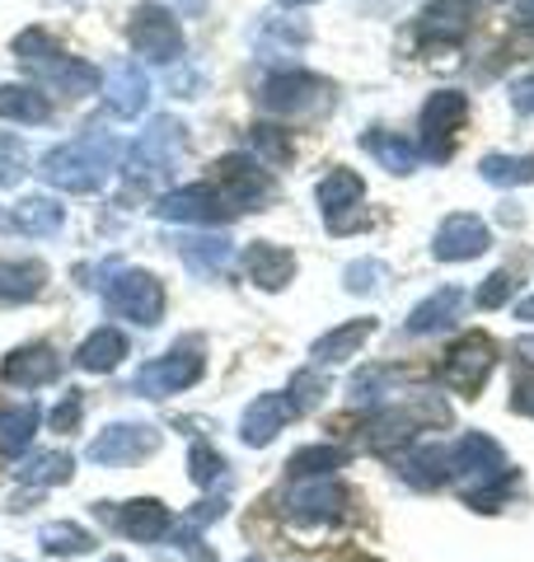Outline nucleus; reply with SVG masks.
Masks as SVG:
<instances>
[{
	"instance_id": "obj_1",
	"label": "nucleus",
	"mask_w": 534,
	"mask_h": 562,
	"mask_svg": "<svg viewBox=\"0 0 534 562\" xmlns=\"http://www.w3.org/2000/svg\"><path fill=\"white\" fill-rule=\"evenodd\" d=\"M122 140L113 132L103 127H85L76 140H62V146H52L43 155V183L47 188H62V192H76V198H85V192H99L103 183H109L113 165L122 160Z\"/></svg>"
},
{
	"instance_id": "obj_2",
	"label": "nucleus",
	"mask_w": 534,
	"mask_h": 562,
	"mask_svg": "<svg viewBox=\"0 0 534 562\" xmlns=\"http://www.w3.org/2000/svg\"><path fill=\"white\" fill-rule=\"evenodd\" d=\"M99 295L118 319L127 324H141V328H155L165 319V286L159 277L146 272V268H127V262H103L99 268Z\"/></svg>"
},
{
	"instance_id": "obj_3",
	"label": "nucleus",
	"mask_w": 534,
	"mask_h": 562,
	"mask_svg": "<svg viewBox=\"0 0 534 562\" xmlns=\"http://www.w3.org/2000/svg\"><path fill=\"white\" fill-rule=\"evenodd\" d=\"M183 150H188V127L178 117H155L146 132H141L127 150H122V160H127V179L136 188H146L155 179H165V173L183 160Z\"/></svg>"
},
{
	"instance_id": "obj_4",
	"label": "nucleus",
	"mask_w": 534,
	"mask_h": 562,
	"mask_svg": "<svg viewBox=\"0 0 534 562\" xmlns=\"http://www.w3.org/2000/svg\"><path fill=\"white\" fill-rule=\"evenodd\" d=\"M127 43L136 57L174 66L183 57V29H178V14L169 5H155V0H141L127 14Z\"/></svg>"
},
{
	"instance_id": "obj_5",
	"label": "nucleus",
	"mask_w": 534,
	"mask_h": 562,
	"mask_svg": "<svg viewBox=\"0 0 534 562\" xmlns=\"http://www.w3.org/2000/svg\"><path fill=\"white\" fill-rule=\"evenodd\" d=\"M258 103L267 113L296 117V113H319L329 109V80L310 76V70H281L258 90Z\"/></svg>"
},
{
	"instance_id": "obj_6",
	"label": "nucleus",
	"mask_w": 534,
	"mask_h": 562,
	"mask_svg": "<svg viewBox=\"0 0 534 562\" xmlns=\"http://www.w3.org/2000/svg\"><path fill=\"white\" fill-rule=\"evenodd\" d=\"M211 188L221 192L230 211H258L267 198H272L267 169L258 160H248V155H225V160H216V183Z\"/></svg>"
},
{
	"instance_id": "obj_7",
	"label": "nucleus",
	"mask_w": 534,
	"mask_h": 562,
	"mask_svg": "<svg viewBox=\"0 0 534 562\" xmlns=\"http://www.w3.org/2000/svg\"><path fill=\"white\" fill-rule=\"evenodd\" d=\"M155 216L159 221H174V225H225L235 211L225 206V198L211 183H188V188H174L155 202Z\"/></svg>"
},
{
	"instance_id": "obj_8",
	"label": "nucleus",
	"mask_w": 534,
	"mask_h": 562,
	"mask_svg": "<svg viewBox=\"0 0 534 562\" xmlns=\"http://www.w3.org/2000/svg\"><path fill=\"white\" fill-rule=\"evenodd\" d=\"M159 450V431L146 422H113L89 441V464H136Z\"/></svg>"
},
{
	"instance_id": "obj_9",
	"label": "nucleus",
	"mask_w": 534,
	"mask_h": 562,
	"mask_svg": "<svg viewBox=\"0 0 534 562\" xmlns=\"http://www.w3.org/2000/svg\"><path fill=\"white\" fill-rule=\"evenodd\" d=\"M465 117H469V94H459V90H436L422 103V146L432 160H445V155H450L455 132Z\"/></svg>"
},
{
	"instance_id": "obj_10",
	"label": "nucleus",
	"mask_w": 534,
	"mask_h": 562,
	"mask_svg": "<svg viewBox=\"0 0 534 562\" xmlns=\"http://www.w3.org/2000/svg\"><path fill=\"white\" fill-rule=\"evenodd\" d=\"M202 371H207V361L198 357V351H169V357L151 361L146 371H141V375L132 380V390H136L141 398L183 394V390H192V384L202 380Z\"/></svg>"
},
{
	"instance_id": "obj_11",
	"label": "nucleus",
	"mask_w": 534,
	"mask_h": 562,
	"mask_svg": "<svg viewBox=\"0 0 534 562\" xmlns=\"http://www.w3.org/2000/svg\"><path fill=\"white\" fill-rule=\"evenodd\" d=\"M492 366H497V347L483 338V333H469V338H459L450 351H445V380H450V390H459V394L483 390Z\"/></svg>"
},
{
	"instance_id": "obj_12",
	"label": "nucleus",
	"mask_w": 534,
	"mask_h": 562,
	"mask_svg": "<svg viewBox=\"0 0 534 562\" xmlns=\"http://www.w3.org/2000/svg\"><path fill=\"white\" fill-rule=\"evenodd\" d=\"M492 249V231L478 216H469V211H455V216H445L436 225V235H432V254L441 262H469L478 254H488Z\"/></svg>"
},
{
	"instance_id": "obj_13",
	"label": "nucleus",
	"mask_w": 534,
	"mask_h": 562,
	"mask_svg": "<svg viewBox=\"0 0 534 562\" xmlns=\"http://www.w3.org/2000/svg\"><path fill=\"white\" fill-rule=\"evenodd\" d=\"M151 103V76L141 70L136 61H113L109 70H103V109H109L113 117H141Z\"/></svg>"
},
{
	"instance_id": "obj_14",
	"label": "nucleus",
	"mask_w": 534,
	"mask_h": 562,
	"mask_svg": "<svg viewBox=\"0 0 534 562\" xmlns=\"http://www.w3.org/2000/svg\"><path fill=\"white\" fill-rule=\"evenodd\" d=\"M240 268L258 291H281V286H291V277H296V254L281 249V244H272V239H254L244 249Z\"/></svg>"
},
{
	"instance_id": "obj_15",
	"label": "nucleus",
	"mask_w": 534,
	"mask_h": 562,
	"mask_svg": "<svg viewBox=\"0 0 534 562\" xmlns=\"http://www.w3.org/2000/svg\"><path fill=\"white\" fill-rule=\"evenodd\" d=\"M174 249L183 258V268L202 281L225 277V268L235 262V239H225V235H178Z\"/></svg>"
},
{
	"instance_id": "obj_16",
	"label": "nucleus",
	"mask_w": 534,
	"mask_h": 562,
	"mask_svg": "<svg viewBox=\"0 0 534 562\" xmlns=\"http://www.w3.org/2000/svg\"><path fill=\"white\" fill-rule=\"evenodd\" d=\"M62 375V357L47 342H29L20 351H10L5 366H0V380L20 384V390H38V384H52Z\"/></svg>"
},
{
	"instance_id": "obj_17",
	"label": "nucleus",
	"mask_w": 534,
	"mask_h": 562,
	"mask_svg": "<svg viewBox=\"0 0 534 562\" xmlns=\"http://www.w3.org/2000/svg\"><path fill=\"white\" fill-rule=\"evenodd\" d=\"M291 417H296V403H291L287 394H258V398L244 408L240 441H244V446H267L281 427H287Z\"/></svg>"
},
{
	"instance_id": "obj_18",
	"label": "nucleus",
	"mask_w": 534,
	"mask_h": 562,
	"mask_svg": "<svg viewBox=\"0 0 534 562\" xmlns=\"http://www.w3.org/2000/svg\"><path fill=\"white\" fill-rule=\"evenodd\" d=\"M287 506L296 520H337L347 506V487L337 479H305L287 497Z\"/></svg>"
},
{
	"instance_id": "obj_19",
	"label": "nucleus",
	"mask_w": 534,
	"mask_h": 562,
	"mask_svg": "<svg viewBox=\"0 0 534 562\" xmlns=\"http://www.w3.org/2000/svg\"><path fill=\"white\" fill-rule=\"evenodd\" d=\"M305 43H310V24L291 20V14H272V20H263L258 38H254V52L263 61L277 66V61H296Z\"/></svg>"
},
{
	"instance_id": "obj_20",
	"label": "nucleus",
	"mask_w": 534,
	"mask_h": 562,
	"mask_svg": "<svg viewBox=\"0 0 534 562\" xmlns=\"http://www.w3.org/2000/svg\"><path fill=\"white\" fill-rule=\"evenodd\" d=\"M469 24H474V0H426L418 29L426 43H459Z\"/></svg>"
},
{
	"instance_id": "obj_21",
	"label": "nucleus",
	"mask_w": 534,
	"mask_h": 562,
	"mask_svg": "<svg viewBox=\"0 0 534 562\" xmlns=\"http://www.w3.org/2000/svg\"><path fill=\"white\" fill-rule=\"evenodd\" d=\"M47 286V262L38 258H0V305H29Z\"/></svg>"
},
{
	"instance_id": "obj_22",
	"label": "nucleus",
	"mask_w": 534,
	"mask_h": 562,
	"mask_svg": "<svg viewBox=\"0 0 534 562\" xmlns=\"http://www.w3.org/2000/svg\"><path fill=\"white\" fill-rule=\"evenodd\" d=\"M361 198H366V183H361V173H352V169H329L324 179H319V188H314V202L329 216L333 231L343 225V211H356Z\"/></svg>"
},
{
	"instance_id": "obj_23",
	"label": "nucleus",
	"mask_w": 534,
	"mask_h": 562,
	"mask_svg": "<svg viewBox=\"0 0 534 562\" xmlns=\"http://www.w3.org/2000/svg\"><path fill=\"white\" fill-rule=\"evenodd\" d=\"M38 80L47 85L52 94H66V99H85V94H94V85H99V70L80 61V57H66V52H57L43 70H38Z\"/></svg>"
},
{
	"instance_id": "obj_24",
	"label": "nucleus",
	"mask_w": 534,
	"mask_h": 562,
	"mask_svg": "<svg viewBox=\"0 0 534 562\" xmlns=\"http://www.w3.org/2000/svg\"><path fill=\"white\" fill-rule=\"evenodd\" d=\"M465 301H469V295L459 291V286H441V291H432L413 314H408V333H418V338H422V333L450 328L459 314H465Z\"/></svg>"
},
{
	"instance_id": "obj_25",
	"label": "nucleus",
	"mask_w": 534,
	"mask_h": 562,
	"mask_svg": "<svg viewBox=\"0 0 534 562\" xmlns=\"http://www.w3.org/2000/svg\"><path fill=\"white\" fill-rule=\"evenodd\" d=\"M113 520H118V530H122V535H132L136 543H155V539H165V535H169V525H174L169 506H165V502H151V497L127 502Z\"/></svg>"
},
{
	"instance_id": "obj_26",
	"label": "nucleus",
	"mask_w": 534,
	"mask_h": 562,
	"mask_svg": "<svg viewBox=\"0 0 534 562\" xmlns=\"http://www.w3.org/2000/svg\"><path fill=\"white\" fill-rule=\"evenodd\" d=\"M10 225H14L20 235L47 239V235H57L62 225H66V206H62V202H52V198H43V192H33V198H20V206H14Z\"/></svg>"
},
{
	"instance_id": "obj_27",
	"label": "nucleus",
	"mask_w": 534,
	"mask_h": 562,
	"mask_svg": "<svg viewBox=\"0 0 534 562\" xmlns=\"http://www.w3.org/2000/svg\"><path fill=\"white\" fill-rule=\"evenodd\" d=\"M376 333V319H352V324H337V328H329L324 338L314 342V366H337V361H347V357H356L361 351V342Z\"/></svg>"
},
{
	"instance_id": "obj_28",
	"label": "nucleus",
	"mask_w": 534,
	"mask_h": 562,
	"mask_svg": "<svg viewBox=\"0 0 534 562\" xmlns=\"http://www.w3.org/2000/svg\"><path fill=\"white\" fill-rule=\"evenodd\" d=\"M33 431H38V403H10L0 408V454L5 460H20V454L33 446Z\"/></svg>"
},
{
	"instance_id": "obj_29",
	"label": "nucleus",
	"mask_w": 534,
	"mask_h": 562,
	"mask_svg": "<svg viewBox=\"0 0 534 562\" xmlns=\"http://www.w3.org/2000/svg\"><path fill=\"white\" fill-rule=\"evenodd\" d=\"M122 357H127V338H122L118 328H94L80 342L76 366H80V371H94V375H109V371H118V366H122Z\"/></svg>"
},
{
	"instance_id": "obj_30",
	"label": "nucleus",
	"mask_w": 534,
	"mask_h": 562,
	"mask_svg": "<svg viewBox=\"0 0 534 562\" xmlns=\"http://www.w3.org/2000/svg\"><path fill=\"white\" fill-rule=\"evenodd\" d=\"M0 117L20 122V127H38L52 117V103L38 85H0Z\"/></svg>"
},
{
	"instance_id": "obj_31",
	"label": "nucleus",
	"mask_w": 534,
	"mask_h": 562,
	"mask_svg": "<svg viewBox=\"0 0 534 562\" xmlns=\"http://www.w3.org/2000/svg\"><path fill=\"white\" fill-rule=\"evenodd\" d=\"M361 146H366L370 155H376V160H380L389 173H413V169L422 165V150L413 146V140H403V136L385 132V127L366 132V136H361Z\"/></svg>"
},
{
	"instance_id": "obj_32",
	"label": "nucleus",
	"mask_w": 534,
	"mask_h": 562,
	"mask_svg": "<svg viewBox=\"0 0 534 562\" xmlns=\"http://www.w3.org/2000/svg\"><path fill=\"white\" fill-rule=\"evenodd\" d=\"M399 473L413 487H441L445 479H450V469H445V446H426L418 441L413 450L399 460Z\"/></svg>"
},
{
	"instance_id": "obj_33",
	"label": "nucleus",
	"mask_w": 534,
	"mask_h": 562,
	"mask_svg": "<svg viewBox=\"0 0 534 562\" xmlns=\"http://www.w3.org/2000/svg\"><path fill=\"white\" fill-rule=\"evenodd\" d=\"M478 173L492 188H521V183H534V155H483Z\"/></svg>"
},
{
	"instance_id": "obj_34",
	"label": "nucleus",
	"mask_w": 534,
	"mask_h": 562,
	"mask_svg": "<svg viewBox=\"0 0 534 562\" xmlns=\"http://www.w3.org/2000/svg\"><path fill=\"white\" fill-rule=\"evenodd\" d=\"M347 464V450L343 446H305L291 454V479H333V469Z\"/></svg>"
},
{
	"instance_id": "obj_35",
	"label": "nucleus",
	"mask_w": 534,
	"mask_h": 562,
	"mask_svg": "<svg viewBox=\"0 0 534 562\" xmlns=\"http://www.w3.org/2000/svg\"><path fill=\"white\" fill-rule=\"evenodd\" d=\"M57 52L62 47H57V38H52L47 29H24L20 38H14V61H20L24 70H33V76H38V70L57 57Z\"/></svg>"
},
{
	"instance_id": "obj_36",
	"label": "nucleus",
	"mask_w": 534,
	"mask_h": 562,
	"mask_svg": "<svg viewBox=\"0 0 534 562\" xmlns=\"http://www.w3.org/2000/svg\"><path fill=\"white\" fill-rule=\"evenodd\" d=\"M24 483H33V487H52V483H66L70 479V454H57V450H47V454H33V460H24L20 469Z\"/></svg>"
},
{
	"instance_id": "obj_37",
	"label": "nucleus",
	"mask_w": 534,
	"mask_h": 562,
	"mask_svg": "<svg viewBox=\"0 0 534 562\" xmlns=\"http://www.w3.org/2000/svg\"><path fill=\"white\" fill-rule=\"evenodd\" d=\"M394 366H366L361 375H352V403H380L385 394H394Z\"/></svg>"
},
{
	"instance_id": "obj_38",
	"label": "nucleus",
	"mask_w": 534,
	"mask_h": 562,
	"mask_svg": "<svg viewBox=\"0 0 534 562\" xmlns=\"http://www.w3.org/2000/svg\"><path fill=\"white\" fill-rule=\"evenodd\" d=\"M43 539V549L47 553H66V558H76V553H89V543H94V535L80 530V525H47V530L38 535Z\"/></svg>"
},
{
	"instance_id": "obj_39",
	"label": "nucleus",
	"mask_w": 534,
	"mask_h": 562,
	"mask_svg": "<svg viewBox=\"0 0 534 562\" xmlns=\"http://www.w3.org/2000/svg\"><path fill=\"white\" fill-rule=\"evenodd\" d=\"M29 173V150L20 136L0 132V188H20V179Z\"/></svg>"
},
{
	"instance_id": "obj_40",
	"label": "nucleus",
	"mask_w": 534,
	"mask_h": 562,
	"mask_svg": "<svg viewBox=\"0 0 534 562\" xmlns=\"http://www.w3.org/2000/svg\"><path fill=\"white\" fill-rule=\"evenodd\" d=\"M188 464H192V483H202V487H211V483L225 479V460H221V454L211 450V446H202V441H192Z\"/></svg>"
},
{
	"instance_id": "obj_41",
	"label": "nucleus",
	"mask_w": 534,
	"mask_h": 562,
	"mask_svg": "<svg viewBox=\"0 0 534 562\" xmlns=\"http://www.w3.org/2000/svg\"><path fill=\"white\" fill-rule=\"evenodd\" d=\"M324 394H329V384L319 380L314 371H300V375L291 380V390H287V398L296 403V413H310V408H319V403H324Z\"/></svg>"
},
{
	"instance_id": "obj_42",
	"label": "nucleus",
	"mask_w": 534,
	"mask_h": 562,
	"mask_svg": "<svg viewBox=\"0 0 534 562\" xmlns=\"http://www.w3.org/2000/svg\"><path fill=\"white\" fill-rule=\"evenodd\" d=\"M511 295H515V277H511V272H492V277L483 281V286H478L474 305H478V310H502V305L511 301Z\"/></svg>"
},
{
	"instance_id": "obj_43",
	"label": "nucleus",
	"mask_w": 534,
	"mask_h": 562,
	"mask_svg": "<svg viewBox=\"0 0 534 562\" xmlns=\"http://www.w3.org/2000/svg\"><path fill=\"white\" fill-rule=\"evenodd\" d=\"M343 277H347V281H343L347 291L366 295V291H376L380 281H385V262H380V258H361V262H352V268H347Z\"/></svg>"
},
{
	"instance_id": "obj_44",
	"label": "nucleus",
	"mask_w": 534,
	"mask_h": 562,
	"mask_svg": "<svg viewBox=\"0 0 534 562\" xmlns=\"http://www.w3.org/2000/svg\"><path fill=\"white\" fill-rule=\"evenodd\" d=\"M248 140H254V150H263L272 165H287V160H291V140H287V136H277V127H267V122H258Z\"/></svg>"
},
{
	"instance_id": "obj_45",
	"label": "nucleus",
	"mask_w": 534,
	"mask_h": 562,
	"mask_svg": "<svg viewBox=\"0 0 534 562\" xmlns=\"http://www.w3.org/2000/svg\"><path fill=\"white\" fill-rule=\"evenodd\" d=\"M80 413H85V394L80 390H66V398L52 408V427H57V431H76L80 427Z\"/></svg>"
},
{
	"instance_id": "obj_46",
	"label": "nucleus",
	"mask_w": 534,
	"mask_h": 562,
	"mask_svg": "<svg viewBox=\"0 0 534 562\" xmlns=\"http://www.w3.org/2000/svg\"><path fill=\"white\" fill-rule=\"evenodd\" d=\"M511 103H515V113L534 117V70L521 76V80H511Z\"/></svg>"
},
{
	"instance_id": "obj_47",
	"label": "nucleus",
	"mask_w": 534,
	"mask_h": 562,
	"mask_svg": "<svg viewBox=\"0 0 534 562\" xmlns=\"http://www.w3.org/2000/svg\"><path fill=\"white\" fill-rule=\"evenodd\" d=\"M511 408H515V413H525V417H534V375H521V380H515Z\"/></svg>"
},
{
	"instance_id": "obj_48",
	"label": "nucleus",
	"mask_w": 534,
	"mask_h": 562,
	"mask_svg": "<svg viewBox=\"0 0 534 562\" xmlns=\"http://www.w3.org/2000/svg\"><path fill=\"white\" fill-rule=\"evenodd\" d=\"M515 20L525 29H534V0H515Z\"/></svg>"
},
{
	"instance_id": "obj_49",
	"label": "nucleus",
	"mask_w": 534,
	"mask_h": 562,
	"mask_svg": "<svg viewBox=\"0 0 534 562\" xmlns=\"http://www.w3.org/2000/svg\"><path fill=\"white\" fill-rule=\"evenodd\" d=\"M515 319H525V324H534V295H525L521 305H515Z\"/></svg>"
},
{
	"instance_id": "obj_50",
	"label": "nucleus",
	"mask_w": 534,
	"mask_h": 562,
	"mask_svg": "<svg viewBox=\"0 0 534 562\" xmlns=\"http://www.w3.org/2000/svg\"><path fill=\"white\" fill-rule=\"evenodd\" d=\"M515 357H525V361L534 366V338H521V342H515Z\"/></svg>"
},
{
	"instance_id": "obj_51",
	"label": "nucleus",
	"mask_w": 534,
	"mask_h": 562,
	"mask_svg": "<svg viewBox=\"0 0 534 562\" xmlns=\"http://www.w3.org/2000/svg\"><path fill=\"white\" fill-rule=\"evenodd\" d=\"M281 5H291V10H305V5H314V0H281Z\"/></svg>"
},
{
	"instance_id": "obj_52",
	"label": "nucleus",
	"mask_w": 534,
	"mask_h": 562,
	"mask_svg": "<svg viewBox=\"0 0 534 562\" xmlns=\"http://www.w3.org/2000/svg\"><path fill=\"white\" fill-rule=\"evenodd\" d=\"M5 225H10V216H5V211H0V231H5Z\"/></svg>"
},
{
	"instance_id": "obj_53",
	"label": "nucleus",
	"mask_w": 534,
	"mask_h": 562,
	"mask_svg": "<svg viewBox=\"0 0 534 562\" xmlns=\"http://www.w3.org/2000/svg\"><path fill=\"white\" fill-rule=\"evenodd\" d=\"M248 562H258V558H248Z\"/></svg>"
}]
</instances>
